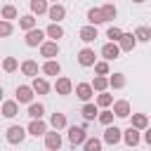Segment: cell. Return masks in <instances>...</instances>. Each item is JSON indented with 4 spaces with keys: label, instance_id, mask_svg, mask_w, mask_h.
<instances>
[{
    "label": "cell",
    "instance_id": "cell-1",
    "mask_svg": "<svg viewBox=\"0 0 151 151\" xmlns=\"http://www.w3.org/2000/svg\"><path fill=\"white\" fill-rule=\"evenodd\" d=\"M26 134H28V130H24L21 125H9L7 132H5V137H7L9 144H21L26 139Z\"/></svg>",
    "mask_w": 151,
    "mask_h": 151
},
{
    "label": "cell",
    "instance_id": "cell-2",
    "mask_svg": "<svg viewBox=\"0 0 151 151\" xmlns=\"http://www.w3.org/2000/svg\"><path fill=\"white\" fill-rule=\"evenodd\" d=\"M45 31H40L38 26L35 28H31V31H26V38H24V42L28 45V47H38V45H42L45 42Z\"/></svg>",
    "mask_w": 151,
    "mask_h": 151
},
{
    "label": "cell",
    "instance_id": "cell-3",
    "mask_svg": "<svg viewBox=\"0 0 151 151\" xmlns=\"http://www.w3.org/2000/svg\"><path fill=\"white\" fill-rule=\"evenodd\" d=\"M85 139H87V130H85L83 125H71V127H68V142H71L73 146L85 144Z\"/></svg>",
    "mask_w": 151,
    "mask_h": 151
},
{
    "label": "cell",
    "instance_id": "cell-4",
    "mask_svg": "<svg viewBox=\"0 0 151 151\" xmlns=\"http://www.w3.org/2000/svg\"><path fill=\"white\" fill-rule=\"evenodd\" d=\"M120 139H123V130L116 127V125H106V130H104V142L111 144V146H116Z\"/></svg>",
    "mask_w": 151,
    "mask_h": 151
},
{
    "label": "cell",
    "instance_id": "cell-5",
    "mask_svg": "<svg viewBox=\"0 0 151 151\" xmlns=\"http://www.w3.org/2000/svg\"><path fill=\"white\" fill-rule=\"evenodd\" d=\"M40 54H42L45 59L59 57V42H57V40H45V42L40 45Z\"/></svg>",
    "mask_w": 151,
    "mask_h": 151
},
{
    "label": "cell",
    "instance_id": "cell-6",
    "mask_svg": "<svg viewBox=\"0 0 151 151\" xmlns=\"http://www.w3.org/2000/svg\"><path fill=\"white\" fill-rule=\"evenodd\" d=\"M78 64H80V66H85V68H87V66H94V64H97L94 50H92V47H83V50L78 52Z\"/></svg>",
    "mask_w": 151,
    "mask_h": 151
},
{
    "label": "cell",
    "instance_id": "cell-7",
    "mask_svg": "<svg viewBox=\"0 0 151 151\" xmlns=\"http://www.w3.org/2000/svg\"><path fill=\"white\" fill-rule=\"evenodd\" d=\"M45 149L47 151H59L61 149V134H59V130L45 132Z\"/></svg>",
    "mask_w": 151,
    "mask_h": 151
},
{
    "label": "cell",
    "instance_id": "cell-8",
    "mask_svg": "<svg viewBox=\"0 0 151 151\" xmlns=\"http://www.w3.org/2000/svg\"><path fill=\"white\" fill-rule=\"evenodd\" d=\"M54 90H57V94H61V97L71 94V92H73V83H71V78L59 76V78H57V83H54Z\"/></svg>",
    "mask_w": 151,
    "mask_h": 151
},
{
    "label": "cell",
    "instance_id": "cell-9",
    "mask_svg": "<svg viewBox=\"0 0 151 151\" xmlns=\"http://www.w3.org/2000/svg\"><path fill=\"white\" fill-rule=\"evenodd\" d=\"M92 94H94L92 83H78V85H76V97H78L80 101H90Z\"/></svg>",
    "mask_w": 151,
    "mask_h": 151
},
{
    "label": "cell",
    "instance_id": "cell-10",
    "mask_svg": "<svg viewBox=\"0 0 151 151\" xmlns=\"http://www.w3.org/2000/svg\"><path fill=\"white\" fill-rule=\"evenodd\" d=\"M26 130H28V134H33V137H42V134L47 132V123H45L42 118H33Z\"/></svg>",
    "mask_w": 151,
    "mask_h": 151
},
{
    "label": "cell",
    "instance_id": "cell-11",
    "mask_svg": "<svg viewBox=\"0 0 151 151\" xmlns=\"http://www.w3.org/2000/svg\"><path fill=\"white\" fill-rule=\"evenodd\" d=\"M47 17H50V21H52V24H59V21L66 17V7H64V5H59V2H54V5H50Z\"/></svg>",
    "mask_w": 151,
    "mask_h": 151
},
{
    "label": "cell",
    "instance_id": "cell-12",
    "mask_svg": "<svg viewBox=\"0 0 151 151\" xmlns=\"http://www.w3.org/2000/svg\"><path fill=\"white\" fill-rule=\"evenodd\" d=\"M101 57H104L106 61L118 59V57H120V45H118V42H106V45L101 47Z\"/></svg>",
    "mask_w": 151,
    "mask_h": 151
},
{
    "label": "cell",
    "instance_id": "cell-13",
    "mask_svg": "<svg viewBox=\"0 0 151 151\" xmlns=\"http://www.w3.org/2000/svg\"><path fill=\"white\" fill-rule=\"evenodd\" d=\"M33 94H35V92H33L31 85H19V87H17V101H19V104H31V101H33Z\"/></svg>",
    "mask_w": 151,
    "mask_h": 151
},
{
    "label": "cell",
    "instance_id": "cell-14",
    "mask_svg": "<svg viewBox=\"0 0 151 151\" xmlns=\"http://www.w3.org/2000/svg\"><path fill=\"white\" fill-rule=\"evenodd\" d=\"M139 139H142V134H139V130L137 127H127V130H123V142L127 144V146H137L139 144Z\"/></svg>",
    "mask_w": 151,
    "mask_h": 151
},
{
    "label": "cell",
    "instance_id": "cell-15",
    "mask_svg": "<svg viewBox=\"0 0 151 151\" xmlns=\"http://www.w3.org/2000/svg\"><path fill=\"white\" fill-rule=\"evenodd\" d=\"M113 113H116V118H127L132 111H130V101L127 99H118V101H113Z\"/></svg>",
    "mask_w": 151,
    "mask_h": 151
},
{
    "label": "cell",
    "instance_id": "cell-16",
    "mask_svg": "<svg viewBox=\"0 0 151 151\" xmlns=\"http://www.w3.org/2000/svg\"><path fill=\"white\" fill-rule=\"evenodd\" d=\"M78 35H80V40H83V42H94V40L99 38V35H97V26H92V24L83 26Z\"/></svg>",
    "mask_w": 151,
    "mask_h": 151
},
{
    "label": "cell",
    "instance_id": "cell-17",
    "mask_svg": "<svg viewBox=\"0 0 151 151\" xmlns=\"http://www.w3.org/2000/svg\"><path fill=\"white\" fill-rule=\"evenodd\" d=\"M118 45H120V52H132V50H134V45H137L134 33H123V38L118 40Z\"/></svg>",
    "mask_w": 151,
    "mask_h": 151
},
{
    "label": "cell",
    "instance_id": "cell-18",
    "mask_svg": "<svg viewBox=\"0 0 151 151\" xmlns=\"http://www.w3.org/2000/svg\"><path fill=\"white\" fill-rule=\"evenodd\" d=\"M2 116H5V118H14V116H19V101H17V99H7V101H2Z\"/></svg>",
    "mask_w": 151,
    "mask_h": 151
},
{
    "label": "cell",
    "instance_id": "cell-19",
    "mask_svg": "<svg viewBox=\"0 0 151 151\" xmlns=\"http://www.w3.org/2000/svg\"><path fill=\"white\" fill-rule=\"evenodd\" d=\"M42 73H45V76H59V73H61V64L54 61V59H47V61L42 64Z\"/></svg>",
    "mask_w": 151,
    "mask_h": 151
},
{
    "label": "cell",
    "instance_id": "cell-20",
    "mask_svg": "<svg viewBox=\"0 0 151 151\" xmlns=\"http://www.w3.org/2000/svg\"><path fill=\"white\" fill-rule=\"evenodd\" d=\"M31 87H33V92H35V94H47V92H50V83H47L45 78H38V76L33 78Z\"/></svg>",
    "mask_w": 151,
    "mask_h": 151
},
{
    "label": "cell",
    "instance_id": "cell-21",
    "mask_svg": "<svg viewBox=\"0 0 151 151\" xmlns=\"http://www.w3.org/2000/svg\"><path fill=\"white\" fill-rule=\"evenodd\" d=\"M28 7H31V14H47V9H50V5H47V0H31L28 2Z\"/></svg>",
    "mask_w": 151,
    "mask_h": 151
},
{
    "label": "cell",
    "instance_id": "cell-22",
    "mask_svg": "<svg viewBox=\"0 0 151 151\" xmlns=\"http://www.w3.org/2000/svg\"><path fill=\"white\" fill-rule=\"evenodd\" d=\"M87 21H90L92 26H99V24H104L101 7H92V9H87Z\"/></svg>",
    "mask_w": 151,
    "mask_h": 151
},
{
    "label": "cell",
    "instance_id": "cell-23",
    "mask_svg": "<svg viewBox=\"0 0 151 151\" xmlns=\"http://www.w3.org/2000/svg\"><path fill=\"white\" fill-rule=\"evenodd\" d=\"M21 73H24V76H31V78H35V76H38V61H33V59H26V61H21Z\"/></svg>",
    "mask_w": 151,
    "mask_h": 151
},
{
    "label": "cell",
    "instance_id": "cell-24",
    "mask_svg": "<svg viewBox=\"0 0 151 151\" xmlns=\"http://www.w3.org/2000/svg\"><path fill=\"white\" fill-rule=\"evenodd\" d=\"M80 113H83V118H85V120H94V118L99 116V111H97V104H90V101H85V104H83Z\"/></svg>",
    "mask_w": 151,
    "mask_h": 151
},
{
    "label": "cell",
    "instance_id": "cell-25",
    "mask_svg": "<svg viewBox=\"0 0 151 151\" xmlns=\"http://www.w3.org/2000/svg\"><path fill=\"white\" fill-rule=\"evenodd\" d=\"M35 14H24V17H19V28L21 31H31V28H35Z\"/></svg>",
    "mask_w": 151,
    "mask_h": 151
},
{
    "label": "cell",
    "instance_id": "cell-26",
    "mask_svg": "<svg viewBox=\"0 0 151 151\" xmlns=\"http://www.w3.org/2000/svg\"><path fill=\"white\" fill-rule=\"evenodd\" d=\"M50 125H52L54 130H64V127H66V116L59 113V111H54V113L50 116Z\"/></svg>",
    "mask_w": 151,
    "mask_h": 151
},
{
    "label": "cell",
    "instance_id": "cell-27",
    "mask_svg": "<svg viewBox=\"0 0 151 151\" xmlns=\"http://www.w3.org/2000/svg\"><path fill=\"white\" fill-rule=\"evenodd\" d=\"M132 127H137V130H146L149 127V118L144 116V113H132V123H130Z\"/></svg>",
    "mask_w": 151,
    "mask_h": 151
},
{
    "label": "cell",
    "instance_id": "cell-28",
    "mask_svg": "<svg viewBox=\"0 0 151 151\" xmlns=\"http://www.w3.org/2000/svg\"><path fill=\"white\" fill-rule=\"evenodd\" d=\"M45 33H47V38H52V40H59V38H64V28H61L59 24H50V26L45 28Z\"/></svg>",
    "mask_w": 151,
    "mask_h": 151
},
{
    "label": "cell",
    "instance_id": "cell-29",
    "mask_svg": "<svg viewBox=\"0 0 151 151\" xmlns=\"http://www.w3.org/2000/svg\"><path fill=\"white\" fill-rule=\"evenodd\" d=\"M28 116H31V120H33V118H42V116H45V106H42L40 101H38V104L31 101V104H28Z\"/></svg>",
    "mask_w": 151,
    "mask_h": 151
},
{
    "label": "cell",
    "instance_id": "cell-30",
    "mask_svg": "<svg viewBox=\"0 0 151 151\" xmlns=\"http://www.w3.org/2000/svg\"><path fill=\"white\" fill-rule=\"evenodd\" d=\"M125 76L123 73H113L111 78H109V87H113V90H120V87H125Z\"/></svg>",
    "mask_w": 151,
    "mask_h": 151
},
{
    "label": "cell",
    "instance_id": "cell-31",
    "mask_svg": "<svg viewBox=\"0 0 151 151\" xmlns=\"http://www.w3.org/2000/svg\"><path fill=\"white\" fill-rule=\"evenodd\" d=\"M134 38H137V42H149L151 40V28L149 26H139L134 31Z\"/></svg>",
    "mask_w": 151,
    "mask_h": 151
},
{
    "label": "cell",
    "instance_id": "cell-32",
    "mask_svg": "<svg viewBox=\"0 0 151 151\" xmlns=\"http://www.w3.org/2000/svg\"><path fill=\"white\" fill-rule=\"evenodd\" d=\"M83 151H101V139L97 137H87L83 144Z\"/></svg>",
    "mask_w": 151,
    "mask_h": 151
},
{
    "label": "cell",
    "instance_id": "cell-33",
    "mask_svg": "<svg viewBox=\"0 0 151 151\" xmlns=\"http://www.w3.org/2000/svg\"><path fill=\"white\" fill-rule=\"evenodd\" d=\"M101 14H104V21H111V19H116L118 9H116V5L106 2V5H101Z\"/></svg>",
    "mask_w": 151,
    "mask_h": 151
},
{
    "label": "cell",
    "instance_id": "cell-34",
    "mask_svg": "<svg viewBox=\"0 0 151 151\" xmlns=\"http://www.w3.org/2000/svg\"><path fill=\"white\" fill-rule=\"evenodd\" d=\"M92 87H94L97 92H106V87H109V78H106V76H94Z\"/></svg>",
    "mask_w": 151,
    "mask_h": 151
},
{
    "label": "cell",
    "instance_id": "cell-35",
    "mask_svg": "<svg viewBox=\"0 0 151 151\" xmlns=\"http://www.w3.org/2000/svg\"><path fill=\"white\" fill-rule=\"evenodd\" d=\"M123 28H118V26H109V31H106V38L111 40V42H118L120 38H123Z\"/></svg>",
    "mask_w": 151,
    "mask_h": 151
},
{
    "label": "cell",
    "instance_id": "cell-36",
    "mask_svg": "<svg viewBox=\"0 0 151 151\" xmlns=\"http://www.w3.org/2000/svg\"><path fill=\"white\" fill-rule=\"evenodd\" d=\"M17 17H19V12H17L14 5H5V7H2V19L12 21V19H17Z\"/></svg>",
    "mask_w": 151,
    "mask_h": 151
},
{
    "label": "cell",
    "instance_id": "cell-37",
    "mask_svg": "<svg viewBox=\"0 0 151 151\" xmlns=\"http://www.w3.org/2000/svg\"><path fill=\"white\" fill-rule=\"evenodd\" d=\"M2 68H5L7 73H14V71L19 68V61H17L14 57H5V61H2Z\"/></svg>",
    "mask_w": 151,
    "mask_h": 151
},
{
    "label": "cell",
    "instance_id": "cell-38",
    "mask_svg": "<svg viewBox=\"0 0 151 151\" xmlns=\"http://www.w3.org/2000/svg\"><path fill=\"white\" fill-rule=\"evenodd\" d=\"M111 104H113V97H111L109 92H99V97H97V106L106 109V106H111Z\"/></svg>",
    "mask_w": 151,
    "mask_h": 151
},
{
    "label": "cell",
    "instance_id": "cell-39",
    "mask_svg": "<svg viewBox=\"0 0 151 151\" xmlns=\"http://www.w3.org/2000/svg\"><path fill=\"white\" fill-rule=\"evenodd\" d=\"M113 116H116L113 111H109V109H104V111H101V113L97 116V120H99L101 125H111V123H113Z\"/></svg>",
    "mask_w": 151,
    "mask_h": 151
},
{
    "label": "cell",
    "instance_id": "cell-40",
    "mask_svg": "<svg viewBox=\"0 0 151 151\" xmlns=\"http://www.w3.org/2000/svg\"><path fill=\"white\" fill-rule=\"evenodd\" d=\"M12 31H14L12 21H7V19H0V38H7V35H12Z\"/></svg>",
    "mask_w": 151,
    "mask_h": 151
},
{
    "label": "cell",
    "instance_id": "cell-41",
    "mask_svg": "<svg viewBox=\"0 0 151 151\" xmlns=\"http://www.w3.org/2000/svg\"><path fill=\"white\" fill-rule=\"evenodd\" d=\"M94 73L97 76H109V61H97L94 64Z\"/></svg>",
    "mask_w": 151,
    "mask_h": 151
},
{
    "label": "cell",
    "instance_id": "cell-42",
    "mask_svg": "<svg viewBox=\"0 0 151 151\" xmlns=\"http://www.w3.org/2000/svg\"><path fill=\"white\" fill-rule=\"evenodd\" d=\"M144 142L151 146V127H146V132H144Z\"/></svg>",
    "mask_w": 151,
    "mask_h": 151
},
{
    "label": "cell",
    "instance_id": "cell-43",
    "mask_svg": "<svg viewBox=\"0 0 151 151\" xmlns=\"http://www.w3.org/2000/svg\"><path fill=\"white\" fill-rule=\"evenodd\" d=\"M132 2H137V5H142V2H144V0H132Z\"/></svg>",
    "mask_w": 151,
    "mask_h": 151
},
{
    "label": "cell",
    "instance_id": "cell-44",
    "mask_svg": "<svg viewBox=\"0 0 151 151\" xmlns=\"http://www.w3.org/2000/svg\"><path fill=\"white\" fill-rule=\"evenodd\" d=\"M0 101H2V85H0Z\"/></svg>",
    "mask_w": 151,
    "mask_h": 151
},
{
    "label": "cell",
    "instance_id": "cell-45",
    "mask_svg": "<svg viewBox=\"0 0 151 151\" xmlns=\"http://www.w3.org/2000/svg\"><path fill=\"white\" fill-rule=\"evenodd\" d=\"M54 2H57V0H54Z\"/></svg>",
    "mask_w": 151,
    "mask_h": 151
}]
</instances>
